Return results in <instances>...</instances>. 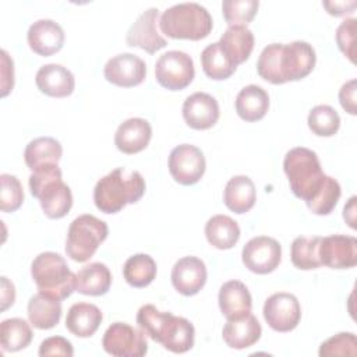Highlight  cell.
Segmentation results:
<instances>
[{
    "mask_svg": "<svg viewBox=\"0 0 357 357\" xmlns=\"http://www.w3.org/2000/svg\"><path fill=\"white\" fill-rule=\"evenodd\" d=\"M314 47L304 40L291 43H271L264 47L257 61L259 77L271 84L280 85L305 78L315 67Z\"/></svg>",
    "mask_w": 357,
    "mask_h": 357,
    "instance_id": "cell-1",
    "label": "cell"
},
{
    "mask_svg": "<svg viewBox=\"0 0 357 357\" xmlns=\"http://www.w3.org/2000/svg\"><path fill=\"white\" fill-rule=\"evenodd\" d=\"M137 324L145 335L172 353H185L194 346L192 324L183 317L159 311L152 304H145L138 310Z\"/></svg>",
    "mask_w": 357,
    "mask_h": 357,
    "instance_id": "cell-2",
    "label": "cell"
},
{
    "mask_svg": "<svg viewBox=\"0 0 357 357\" xmlns=\"http://www.w3.org/2000/svg\"><path fill=\"white\" fill-rule=\"evenodd\" d=\"M145 188L146 184L139 172L117 167L99 178L93 188V202L103 213H117L127 204L138 202Z\"/></svg>",
    "mask_w": 357,
    "mask_h": 357,
    "instance_id": "cell-3",
    "label": "cell"
},
{
    "mask_svg": "<svg viewBox=\"0 0 357 357\" xmlns=\"http://www.w3.org/2000/svg\"><path fill=\"white\" fill-rule=\"evenodd\" d=\"M283 170L293 194L310 204L326 183L318 155L304 146L291 148L283 159Z\"/></svg>",
    "mask_w": 357,
    "mask_h": 357,
    "instance_id": "cell-4",
    "label": "cell"
},
{
    "mask_svg": "<svg viewBox=\"0 0 357 357\" xmlns=\"http://www.w3.org/2000/svg\"><path fill=\"white\" fill-rule=\"evenodd\" d=\"M29 191L39 199L43 213L50 219L64 218L73 206V194L63 181L57 163L38 167L29 176Z\"/></svg>",
    "mask_w": 357,
    "mask_h": 357,
    "instance_id": "cell-5",
    "label": "cell"
},
{
    "mask_svg": "<svg viewBox=\"0 0 357 357\" xmlns=\"http://www.w3.org/2000/svg\"><path fill=\"white\" fill-rule=\"evenodd\" d=\"M213 26L209 11L198 3H178L163 11L159 20L162 33L172 39L201 40Z\"/></svg>",
    "mask_w": 357,
    "mask_h": 357,
    "instance_id": "cell-6",
    "label": "cell"
},
{
    "mask_svg": "<svg viewBox=\"0 0 357 357\" xmlns=\"http://www.w3.org/2000/svg\"><path fill=\"white\" fill-rule=\"evenodd\" d=\"M31 276L40 293L57 300H64L75 290V273L66 259L52 251L40 252L31 264Z\"/></svg>",
    "mask_w": 357,
    "mask_h": 357,
    "instance_id": "cell-7",
    "label": "cell"
},
{
    "mask_svg": "<svg viewBox=\"0 0 357 357\" xmlns=\"http://www.w3.org/2000/svg\"><path fill=\"white\" fill-rule=\"evenodd\" d=\"M109 227L106 222L93 215L77 216L67 231L66 252L75 262H85L93 257L98 247L107 238Z\"/></svg>",
    "mask_w": 357,
    "mask_h": 357,
    "instance_id": "cell-8",
    "label": "cell"
},
{
    "mask_svg": "<svg viewBox=\"0 0 357 357\" xmlns=\"http://www.w3.org/2000/svg\"><path fill=\"white\" fill-rule=\"evenodd\" d=\"M195 75L194 61L181 50L163 53L155 64V77L160 86L169 91H181L188 86Z\"/></svg>",
    "mask_w": 357,
    "mask_h": 357,
    "instance_id": "cell-9",
    "label": "cell"
},
{
    "mask_svg": "<svg viewBox=\"0 0 357 357\" xmlns=\"http://www.w3.org/2000/svg\"><path fill=\"white\" fill-rule=\"evenodd\" d=\"M103 350L116 357H142L148 351L145 332L126 322L112 324L102 339Z\"/></svg>",
    "mask_w": 357,
    "mask_h": 357,
    "instance_id": "cell-10",
    "label": "cell"
},
{
    "mask_svg": "<svg viewBox=\"0 0 357 357\" xmlns=\"http://www.w3.org/2000/svg\"><path fill=\"white\" fill-rule=\"evenodd\" d=\"M167 166L172 177L178 184L192 185L204 176L206 162L202 151L198 146L181 144L172 149Z\"/></svg>",
    "mask_w": 357,
    "mask_h": 357,
    "instance_id": "cell-11",
    "label": "cell"
},
{
    "mask_svg": "<svg viewBox=\"0 0 357 357\" xmlns=\"http://www.w3.org/2000/svg\"><path fill=\"white\" fill-rule=\"evenodd\" d=\"M245 268L258 275L273 272L282 259L280 244L268 236H257L245 243L241 251Z\"/></svg>",
    "mask_w": 357,
    "mask_h": 357,
    "instance_id": "cell-12",
    "label": "cell"
},
{
    "mask_svg": "<svg viewBox=\"0 0 357 357\" xmlns=\"http://www.w3.org/2000/svg\"><path fill=\"white\" fill-rule=\"evenodd\" d=\"M262 314L266 324L273 331L290 332L301 319V307L294 294L280 291L265 300Z\"/></svg>",
    "mask_w": 357,
    "mask_h": 357,
    "instance_id": "cell-13",
    "label": "cell"
},
{
    "mask_svg": "<svg viewBox=\"0 0 357 357\" xmlns=\"http://www.w3.org/2000/svg\"><path fill=\"white\" fill-rule=\"evenodd\" d=\"M319 262L332 269H349L357 265V240L353 236L331 234L321 237Z\"/></svg>",
    "mask_w": 357,
    "mask_h": 357,
    "instance_id": "cell-14",
    "label": "cell"
},
{
    "mask_svg": "<svg viewBox=\"0 0 357 357\" xmlns=\"http://www.w3.org/2000/svg\"><path fill=\"white\" fill-rule=\"evenodd\" d=\"M158 20L159 10L155 7H151L139 14V17L131 24L127 32V45L132 47H139L149 54H153L158 50L163 49L167 45V40L158 31Z\"/></svg>",
    "mask_w": 357,
    "mask_h": 357,
    "instance_id": "cell-15",
    "label": "cell"
},
{
    "mask_svg": "<svg viewBox=\"0 0 357 357\" xmlns=\"http://www.w3.org/2000/svg\"><path fill=\"white\" fill-rule=\"evenodd\" d=\"M105 78L121 88H131L142 84L146 77V64L132 53H120L107 60L103 68Z\"/></svg>",
    "mask_w": 357,
    "mask_h": 357,
    "instance_id": "cell-16",
    "label": "cell"
},
{
    "mask_svg": "<svg viewBox=\"0 0 357 357\" xmlns=\"http://www.w3.org/2000/svg\"><path fill=\"white\" fill-rule=\"evenodd\" d=\"M219 116V103L209 93L195 92L183 103L184 121L194 130H208L213 127L218 123Z\"/></svg>",
    "mask_w": 357,
    "mask_h": 357,
    "instance_id": "cell-17",
    "label": "cell"
},
{
    "mask_svg": "<svg viewBox=\"0 0 357 357\" xmlns=\"http://www.w3.org/2000/svg\"><path fill=\"white\" fill-rule=\"evenodd\" d=\"M206 266L202 259L188 255L172 268V284L183 296L197 294L206 283Z\"/></svg>",
    "mask_w": 357,
    "mask_h": 357,
    "instance_id": "cell-18",
    "label": "cell"
},
{
    "mask_svg": "<svg viewBox=\"0 0 357 357\" xmlns=\"http://www.w3.org/2000/svg\"><path fill=\"white\" fill-rule=\"evenodd\" d=\"M64 31L53 20L35 21L26 33L31 50L39 56L47 57L61 50L64 45Z\"/></svg>",
    "mask_w": 357,
    "mask_h": 357,
    "instance_id": "cell-19",
    "label": "cell"
},
{
    "mask_svg": "<svg viewBox=\"0 0 357 357\" xmlns=\"http://www.w3.org/2000/svg\"><path fill=\"white\" fill-rule=\"evenodd\" d=\"M152 138V127L148 120L131 117L123 121L114 134L116 148L127 155L144 151Z\"/></svg>",
    "mask_w": 357,
    "mask_h": 357,
    "instance_id": "cell-20",
    "label": "cell"
},
{
    "mask_svg": "<svg viewBox=\"0 0 357 357\" xmlns=\"http://www.w3.org/2000/svg\"><path fill=\"white\" fill-rule=\"evenodd\" d=\"M35 82L42 93L52 98L70 96L75 88V78L73 73L56 63L42 66L36 73Z\"/></svg>",
    "mask_w": 357,
    "mask_h": 357,
    "instance_id": "cell-21",
    "label": "cell"
},
{
    "mask_svg": "<svg viewBox=\"0 0 357 357\" xmlns=\"http://www.w3.org/2000/svg\"><path fill=\"white\" fill-rule=\"evenodd\" d=\"M219 308L227 321L238 319L251 312L252 298L247 286L240 280H229L222 284L218 296Z\"/></svg>",
    "mask_w": 357,
    "mask_h": 357,
    "instance_id": "cell-22",
    "label": "cell"
},
{
    "mask_svg": "<svg viewBox=\"0 0 357 357\" xmlns=\"http://www.w3.org/2000/svg\"><path fill=\"white\" fill-rule=\"evenodd\" d=\"M262 333V328L258 319L250 312L248 315L227 321L222 331V337L225 343L236 350L247 349L255 344Z\"/></svg>",
    "mask_w": 357,
    "mask_h": 357,
    "instance_id": "cell-23",
    "label": "cell"
},
{
    "mask_svg": "<svg viewBox=\"0 0 357 357\" xmlns=\"http://www.w3.org/2000/svg\"><path fill=\"white\" fill-rule=\"evenodd\" d=\"M219 46L227 59L237 67L250 57L254 49V33L247 25H230L220 36Z\"/></svg>",
    "mask_w": 357,
    "mask_h": 357,
    "instance_id": "cell-24",
    "label": "cell"
},
{
    "mask_svg": "<svg viewBox=\"0 0 357 357\" xmlns=\"http://www.w3.org/2000/svg\"><path fill=\"white\" fill-rule=\"evenodd\" d=\"M103 319L102 311L91 303H75L66 317V328L78 337L92 336Z\"/></svg>",
    "mask_w": 357,
    "mask_h": 357,
    "instance_id": "cell-25",
    "label": "cell"
},
{
    "mask_svg": "<svg viewBox=\"0 0 357 357\" xmlns=\"http://www.w3.org/2000/svg\"><path fill=\"white\" fill-rule=\"evenodd\" d=\"M236 112L244 121L261 120L269 109V95L259 85H247L236 96Z\"/></svg>",
    "mask_w": 357,
    "mask_h": 357,
    "instance_id": "cell-26",
    "label": "cell"
},
{
    "mask_svg": "<svg viewBox=\"0 0 357 357\" xmlns=\"http://www.w3.org/2000/svg\"><path fill=\"white\" fill-rule=\"evenodd\" d=\"M112 284V273L102 262H92L75 273V290L85 296H103Z\"/></svg>",
    "mask_w": 357,
    "mask_h": 357,
    "instance_id": "cell-27",
    "label": "cell"
},
{
    "mask_svg": "<svg viewBox=\"0 0 357 357\" xmlns=\"http://www.w3.org/2000/svg\"><path fill=\"white\" fill-rule=\"evenodd\" d=\"M255 199V185L248 176H234L227 181L223 191V202L231 212L238 215L248 212Z\"/></svg>",
    "mask_w": 357,
    "mask_h": 357,
    "instance_id": "cell-28",
    "label": "cell"
},
{
    "mask_svg": "<svg viewBox=\"0 0 357 357\" xmlns=\"http://www.w3.org/2000/svg\"><path fill=\"white\" fill-rule=\"evenodd\" d=\"M61 300L45 293L33 294L28 301V318L36 329H52L61 318Z\"/></svg>",
    "mask_w": 357,
    "mask_h": 357,
    "instance_id": "cell-29",
    "label": "cell"
},
{
    "mask_svg": "<svg viewBox=\"0 0 357 357\" xmlns=\"http://www.w3.org/2000/svg\"><path fill=\"white\" fill-rule=\"evenodd\" d=\"M208 243L218 250L233 248L240 238V227L234 219L227 215H215L205 225Z\"/></svg>",
    "mask_w": 357,
    "mask_h": 357,
    "instance_id": "cell-30",
    "label": "cell"
},
{
    "mask_svg": "<svg viewBox=\"0 0 357 357\" xmlns=\"http://www.w3.org/2000/svg\"><path fill=\"white\" fill-rule=\"evenodd\" d=\"M63 155L61 144L53 137H39L32 139L25 151L24 159L26 166L33 172L40 166L59 163Z\"/></svg>",
    "mask_w": 357,
    "mask_h": 357,
    "instance_id": "cell-31",
    "label": "cell"
},
{
    "mask_svg": "<svg viewBox=\"0 0 357 357\" xmlns=\"http://www.w3.org/2000/svg\"><path fill=\"white\" fill-rule=\"evenodd\" d=\"M156 262L148 254H135L130 257L123 266V276L132 287H146L156 278Z\"/></svg>",
    "mask_w": 357,
    "mask_h": 357,
    "instance_id": "cell-32",
    "label": "cell"
},
{
    "mask_svg": "<svg viewBox=\"0 0 357 357\" xmlns=\"http://www.w3.org/2000/svg\"><path fill=\"white\" fill-rule=\"evenodd\" d=\"M32 329L22 318H8L0 324V343L4 351H18L29 346Z\"/></svg>",
    "mask_w": 357,
    "mask_h": 357,
    "instance_id": "cell-33",
    "label": "cell"
},
{
    "mask_svg": "<svg viewBox=\"0 0 357 357\" xmlns=\"http://www.w3.org/2000/svg\"><path fill=\"white\" fill-rule=\"evenodd\" d=\"M201 64L205 75L215 81L227 79L237 68L222 52L219 42L211 43L202 50Z\"/></svg>",
    "mask_w": 357,
    "mask_h": 357,
    "instance_id": "cell-34",
    "label": "cell"
},
{
    "mask_svg": "<svg viewBox=\"0 0 357 357\" xmlns=\"http://www.w3.org/2000/svg\"><path fill=\"white\" fill-rule=\"evenodd\" d=\"M319 240H321L319 236H315V237L300 236L293 240L290 258H291V264L297 269L310 271L321 266L319 257H318Z\"/></svg>",
    "mask_w": 357,
    "mask_h": 357,
    "instance_id": "cell-35",
    "label": "cell"
},
{
    "mask_svg": "<svg viewBox=\"0 0 357 357\" xmlns=\"http://www.w3.org/2000/svg\"><path fill=\"white\" fill-rule=\"evenodd\" d=\"M307 123L315 135L332 137L340 127V117L332 106L318 105L310 110Z\"/></svg>",
    "mask_w": 357,
    "mask_h": 357,
    "instance_id": "cell-36",
    "label": "cell"
},
{
    "mask_svg": "<svg viewBox=\"0 0 357 357\" xmlns=\"http://www.w3.org/2000/svg\"><path fill=\"white\" fill-rule=\"evenodd\" d=\"M257 0H225L222 13L229 25H247L258 11Z\"/></svg>",
    "mask_w": 357,
    "mask_h": 357,
    "instance_id": "cell-37",
    "label": "cell"
},
{
    "mask_svg": "<svg viewBox=\"0 0 357 357\" xmlns=\"http://www.w3.org/2000/svg\"><path fill=\"white\" fill-rule=\"evenodd\" d=\"M340 195H342L340 184L337 183L336 178L328 176L326 183L322 187V190L318 192V195L310 204H307V206L315 215H321V216L329 215L337 205Z\"/></svg>",
    "mask_w": 357,
    "mask_h": 357,
    "instance_id": "cell-38",
    "label": "cell"
},
{
    "mask_svg": "<svg viewBox=\"0 0 357 357\" xmlns=\"http://www.w3.org/2000/svg\"><path fill=\"white\" fill-rule=\"evenodd\" d=\"M0 209L3 212H15L24 202L22 185L15 176L7 173L0 176Z\"/></svg>",
    "mask_w": 357,
    "mask_h": 357,
    "instance_id": "cell-39",
    "label": "cell"
},
{
    "mask_svg": "<svg viewBox=\"0 0 357 357\" xmlns=\"http://www.w3.org/2000/svg\"><path fill=\"white\" fill-rule=\"evenodd\" d=\"M357 339L351 332H340L321 343L318 354L321 357L333 356H356Z\"/></svg>",
    "mask_w": 357,
    "mask_h": 357,
    "instance_id": "cell-40",
    "label": "cell"
},
{
    "mask_svg": "<svg viewBox=\"0 0 357 357\" xmlns=\"http://www.w3.org/2000/svg\"><path fill=\"white\" fill-rule=\"evenodd\" d=\"M356 18H346L336 29V43L340 52L354 63V36H356Z\"/></svg>",
    "mask_w": 357,
    "mask_h": 357,
    "instance_id": "cell-41",
    "label": "cell"
},
{
    "mask_svg": "<svg viewBox=\"0 0 357 357\" xmlns=\"http://www.w3.org/2000/svg\"><path fill=\"white\" fill-rule=\"evenodd\" d=\"M74 349L70 340L63 336H50L45 339L39 346V356H66L71 357Z\"/></svg>",
    "mask_w": 357,
    "mask_h": 357,
    "instance_id": "cell-42",
    "label": "cell"
},
{
    "mask_svg": "<svg viewBox=\"0 0 357 357\" xmlns=\"http://www.w3.org/2000/svg\"><path fill=\"white\" fill-rule=\"evenodd\" d=\"M14 86V63L6 50H1V96H7Z\"/></svg>",
    "mask_w": 357,
    "mask_h": 357,
    "instance_id": "cell-43",
    "label": "cell"
},
{
    "mask_svg": "<svg viewBox=\"0 0 357 357\" xmlns=\"http://www.w3.org/2000/svg\"><path fill=\"white\" fill-rule=\"evenodd\" d=\"M356 91H357V81L353 78L344 82L339 91V102L342 107L349 114H356Z\"/></svg>",
    "mask_w": 357,
    "mask_h": 357,
    "instance_id": "cell-44",
    "label": "cell"
},
{
    "mask_svg": "<svg viewBox=\"0 0 357 357\" xmlns=\"http://www.w3.org/2000/svg\"><path fill=\"white\" fill-rule=\"evenodd\" d=\"M356 4H357L356 1H347V3L346 1H324L322 3V6L328 10V13L335 17L354 13Z\"/></svg>",
    "mask_w": 357,
    "mask_h": 357,
    "instance_id": "cell-45",
    "label": "cell"
},
{
    "mask_svg": "<svg viewBox=\"0 0 357 357\" xmlns=\"http://www.w3.org/2000/svg\"><path fill=\"white\" fill-rule=\"evenodd\" d=\"M0 282H1V293H0L1 311H6L15 301V287H14L13 282H10L6 276H1Z\"/></svg>",
    "mask_w": 357,
    "mask_h": 357,
    "instance_id": "cell-46",
    "label": "cell"
},
{
    "mask_svg": "<svg viewBox=\"0 0 357 357\" xmlns=\"http://www.w3.org/2000/svg\"><path fill=\"white\" fill-rule=\"evenodd\" d=\"M354 212H356V197H351L349 199V204L344 205V209H343V218L351 229H356V213Z\"/></svg>",
    "mask_w": 357,
    "mask_h": 357,
    "instance_id": "cell-47",
    "label": "cell"
}]
</instances>
